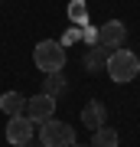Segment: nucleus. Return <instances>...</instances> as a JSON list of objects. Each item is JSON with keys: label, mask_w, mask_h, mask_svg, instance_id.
<instances>
[{"label": "nucleus", "mask_w": 140, "mask_h": 147, "mask_svg": "<svg viewBox=\"0 0 140 147\" xmlns=\"http://www.w3.org/2000/svg\"><path fill=\"white\" fill-rule=\"evenodd\" d=\"M26 118L33 121V124H42V121H49V118H56V98L46 92H39V95H33V98H26V111H23Z\"/></svg>", "instance_id": "obj_5"}, {"label": "nucleus", "mask_w": 140, "mask_h": 147, "mask_svg": "<svg viewBox=\"0 0 140 147\" xmlns=\"http://www.w3.org/2000/svg\"><path fill=\"white\" fill-rule=\"evenodd\" d=\"M104 118H108V111H104L101 101H88V105L82 108V124H85V127H91V131L104 127Z\"/></svg>", "instance_id": "obj_7"}, {"label": "nucleus", "mask_w": 140, "mask_h": 147, "mask_svg": "<svg viewBox=\"0 0 140 147\" xmlns=\"http://www.w3.org/2000/svg\"><path fill=\"white\" fill-rule=\"evenodd\" d=\"M104 72H108L111 82L127 85V82H134L137 75H140V59H137V53H130V49H114V53L108 56Z\"/></svg>", "instance_id": "obj_1"}, {"label": "nucleus", "mask_w": 140, "mask_h": 147, "mask_svg": "<svg viewBox=\"0 0 140 147\" xmlns=\"http://www.w3.org/2000/svg\"><path fill=\"white\" fill-rule=\"evenodd\" d=\"M91 147H121V137L114 127H98L91 137Z\"/></svg>", "instance_id": "obj_10"}, {"label": "nucleus", "mask_w": 140, "mask_h": 147, "mask_svg": "<svg viewBox=\"0 0 140 147\" xmlns=\"http://www.w3.org/2000/svg\"><path fill=\"white\" fill-rule=\"evenodd\" d=\"M68 13H72V20H85V3H82V0H75V3L68 7Z\"/></svg>", "instance_id": "obj_12"}, {"label": "nucleus", "mask_w": 140, "mask_h": 147, "mask_svg": "<svg viewBox=\"0 0 140 147\" xmlns=\"http://www.w3.org/2000/svg\"><path fill=\"white\" fill-rule=\"evenodd\" d=\"M33 62H36L39 72L46 75H56L65 69V46L59 39H42L36 42V49H33Z\"/></svg>", "instance_id": "obj_2"}, {"label": "nucleus", "mask_w": 140, "mask_h": 147, "mask_svg": "<svg viewBox=\"0 0 140 147\" xmlns=\"http://www.w3.org/2000/svg\"><path fill=\"white\" fill-rule=\"evenodd\" d=\"M33 134H36V124H33L26 115H13L10 121H7V141H10V147L29 144Z\"/></svg>", "instance_id": "obj_6"}, {"label": "nucleus", "mask_w": 140, "mask_h": 147, "mask_svg": "<svg viewBox=\"0 0 140 147\" xmlns=\"http://www.w3.org/2000/svg\"><path fill=\"white\" fill-rule=\"evenodd\" d=\"M72 147H85V144H72Z\"/></svg>", "instance_id": "obj_13"}, {"label": "nucleus", "mask_w": 140, "mask_h": 147, "mask_svg": "<svg viewBox=\"0 0 140 147\" xmlns=\"http://www.w3.org/2000/svg\"><path fill=\"white\" fill-rule=\"evenodd\" d=\"M39 141H42V147H72V144H78L75 127L59 121V118H49V121L39 124Z\"/></svg>", "instance_id": "obj_3"}, {"label": "nucleus", "mask_w": 140, "mask_h": 147, "mask_svg": "<svg viewBox=\"0 0 140 147\" xmlns=\"http://www.w3.org/2000/svg\"><path fill=\"white\" fill-rule=\"evenodd\" d=\"M108 56H111L108 49L94 42L88 53H85V69H88V72H104V65H108Z\"/></svg>", "instance_id": "obj_9"}, {"label": "nucleus", "mask_w": 140, "mask_h": 147, "mask_svg": "<svg viewBox=\"0 0 140 147\" xmlns=\"http://www.w3.org/2000/svg\"><path fill=\"white\" fill-rule=\"evenodd\" d=\"M0 111H3L7 118L23 115V111H26V95H20V92H3V95H0Z\"/></svg>", "instance_id": "obj_8"}, {"label": "nucleus", "mask_w": 140, "mask_h": 147, "mask_svg": "<svg viewBox=\"0 0 140 147\" xmlns=\"http://www.w3.org/2000/svg\"><path fill=\"white\" fill-rule=\"evenodd\" d=\"M62 88H65V79H59V72L46 79V95H52V98H56V95L62 92Z\"/></svg>", "instance_id": "obj_11"}, {"label": "nucleus", "mask_w": 140, "mask_h": 147, "mask_svg": "<svg viewBox=\"0 0 140 147\" xmlns=\"http://www.w3.org/2000/svg\"><path fill=\"white\" fill-rule=\"evenodd\" d=\"M20 147H29V144H20Z\"/></svg>", "instance_id": "obj_14"}, {"label": "nucleus", "mask_w": 140, "mask_h": 147, "mask_svg": "<svg viewBox=\"0 0 140 147\" xmlns=\"http://www.w3.org/2000/svg\"><path fill=\"white\" fill-rule=\"evenodd\" d=\"M124 39H127V26H124L121 20H108V23H101V26L94 30V42L104 46L108 53L121 49V46H124Z\"/></svg>", "instance_id": "obj_4"}]
</instances>
